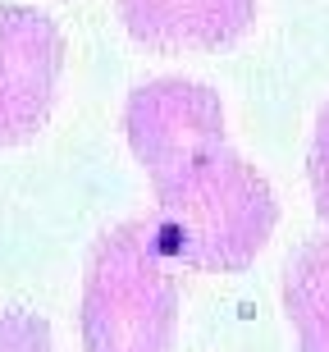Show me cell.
I'll use <instances>...</instances> for the list:
<instances>
[{"instance_id": "cell-3", "label": "cell", "mask_w": 329, "mask_h": 352, "mask_svg": "<svg viewBox=\"0 0 329 352\" xmlns=\"http://www.w3.org/2000/svg\"><path fill=\"white\" fill-rule=\"evenodd\" d=\"M124 138L133 160L146 170V179L160 183L201 151L224 146V101L211 82L165 74V78L137 82L124 101Z\"/></svg>"}, {"instance_id": "cell-7", "label": "cell", "mask_w": 329, "mask_h": 352, "mask_svg": "<svg viewBox=\"0 0 329 352\" xmlns=\"http://www.w3.org/2000/svg\"><path fill=\"white\" fill-rule=\"evenodd\" d=\"M0 352H55L51 320L23 307L0 311Z\"/></svg>"}, {"instance_id": "cell-8", "label": "cell", "mask_w": 329, "mask_h": 352, "mask_svg": "<svg viewBox=\"0 0 329 352\" xmlns=\"http://www.w3.org/2000/svg\"><path fill=\"white\" fill-rule=\"evenodd\" d=\"M306 179H311V201H316V215L329 224V105L316 115L311 156H306Z\"/></svg>"}, {"instance_id": "cell-2", "label": "cell", "mask_w": 329, "mask_h": 352, "mask_svg": "<svg viewBox=\"0 0 329 352\" xmlns=\"http://www.w3.org/2000/svg\"><path fill=\"white\" fill-rule=\"evenodd\" d=\"M82 352H170L179 284L146 220L110 224L87 252L78 307Z\"/></svg>"}, {"instance_id": "cell-1", "label": "cell", "mask_w": 329, "mask_h": 352, "mask_svg": "<svg viewBox=\"0 0 329 352\" xmlns=\"http://www.w3.org/2000/svg\"><path fill=\"white\" fill-rule=\"evenodd\" d=\"M156 206L146 215L170 265L206 274L247 270L279 224L275 188L234 146H211L170 179L151 183Z\"/></svg>"}, {"instance_id": "cell-6", "label": "cell", "mask_w": 329, "mask_h": 352, "mask_svg": "<svg viewBox=\"0 0 329 352\" xmlns=\"http://www.w3.org/2000/svg\"><path fill=\"white\" fill-rule=\"evenodd\" d=\"M279 298L297 334V352H329V238H311L293 252Z\"/></svg>"}, {"instance_id": "cell-4", "label": "cell", "mask_w": 329, "mask_h": 352, "mask_svg": "<svg viewBox=\"0 0 329 352\" xmlns=\"http://www.w3.org/2000/svg\"><path fill=\"white\" fill-rule=\"evenodd\" d=\"M65 32L46 10L0 0V146L32 142L60 96Z\"/></svg>"}, {"instance_id": "cell-5", "label": "cell", "mask_w": 329, "mask_h": 352, "mask_svg": "<svg viewBox=\"0 0 329 352\" xmlns=\"http://www.w3.org/2000/svg\"><path fill=\"white\" fill-rule=\"evenodd\" d=\"M119 23L146 51H224L256 23V0H115Z\"/></svg>"}]
</instances>
